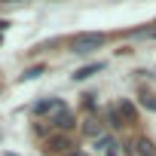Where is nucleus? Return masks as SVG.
Here are the masks:
<instances>
[{
    "mask_svg": "<svg viewBox=\"0 0 156 156\" xmlns=\"http://www.w3.org/2000/svg\"><path fill=\"white\" fill-rule=\"evenodd\" d=\"M104 43V34H83V37H76L70 43V52H92Z\"/></svg>",
    "mask_w": 156,
    "mask_h": 156,
    "instance_id": "nucleus-1",
    "label": "nucleus"
},
{
    "mask_svg": "<svg viewBox=\"0 0 156 156\" xmlns=\"http://www.w3.org/2000/svg\"><path fill=\"white\" fill-rule=\"evenodd\" d=\"M61 110H67V104L61 101V98H43V101H37L34 104V113L37 116H55V113H61Z\"/></svg>",
    "mask_w": 156,
    "mask_h": 156,
    "instance_id": "nucleus-2",
    "label": "nucleus"
},
{
    "mask_svg": "<svg viewBox=\"0 0 156 156\" xmlns=\"http://www.w3.org/2000/svg\"><path fill=\"white\" fill-rule=\"evenodd\" d=\"M116 113L122 116V122H135V119H138V113H135V104H132V101H119V104H116Z\"/></svg>",
    "mask_w": 156,
    "mask_h": 156,
    "instance_id": "nucleus-3",
    "label": "nucleus"
},
{
    "mask_svg": "<svg viewBox=\"0 0 156 156\" xmlns=\"http://www.w3.org/2000/svg\"><path fill=\"white\" fill-rule=\"evenodd\" d=\"M135 150H138V156H156V144L150 138H138L135 141Z\"/></svg>",
    "mask_w": 156,
    "mask_h": 156,
    "instance_id": "nucleus-4",
    "label": "nucleus"
},
{
    "mask_svg": "<svg viewBox=\"0 0 156 156\" xmlns=\"http://www.w3.org/2000/svg\"><path fill=\"white\" fill-rule=\"evenodd\" d=\"M98 70H104V61H92V64L80 67V70L73 73V80H86V76H92V73H98Z\"/></svg>",
    "mask_w": 156,
    "mask_h": 156,
    "instance_id": "nucleus-5",
    "label": "nucleus"
},
{
    "mask_svg": "<svg viewBox=\"0 0 156 156\" xmlns=\"http://www.w3.org/2000/svg\"><path fill=\"white\" fill-rule=\"evenodd\" d=\"M52 126H55V129H70V126H73V113H70V110L55 113V116H52Z\"/></svg>",
    "mask_w": 156,
    "mask_h": 156,
    "instance_id": "nucleus-6",
    "label": "nucleus"
},
{
    "mask_svg": "<svg viewBox=\"0 0 156 156\" xmlns=\"http://www.w3.org/2000/svg\"><path fill=\"white\" fill-rule=\"evenodd\" d=\"M70 147H73V144H70L67 138H52V141H49V153H64V156H67Z\"/></svg>",
    "mask_w": 156,
    "mask_h": 156,
    "instance_id": "nucleus-7",
    "label": "nucleus"
},
{
    "mask_svg": "<svg viewBox=\"0 0 156 156\" xmlns=\"http://www.w3.org/2000/svg\"><path fill=\"white\" fill-rule=\"evenodd\" d=\"M141 107L156 110V95H153V92H141Z\"/></svg>",
    "mask_w": 156,
    "mask_h": 156,
    "instance_id": "nucleus-8",
    "label": "nucleus"
},
{
    "mask_svg": "<svg viewBox=\"0 0 156 156\" xmlns=\"http://www.w3.org/2000/svg\"><path fill=\"white\" fill-rule=\"evenodd\" d=\"M107 122H110L113 129H119V126H126V122H122V116L116 113V107H110V110H107Z\"/></svg>",
    "mask_w": 156,
    "mask_h": 156,
    "instance_id": "nucleus-9",
    "label": "nucleus"
},
{
    "mask_svg": "<svg viewBox=\"0 0 156 156\" xmlns=\"http://www.w3.org/2000/svg\"><path fill=\"white\" fill-rule=\"evenodd\" d=\"M132 37H135V40H141V37H156V25H150V28H138V31H132Z\"/></svg>",
    "mask_w": 156,
    "mask_h": 156,
    "instance_id": "nucleus-10",
    "label": "nucleus"
},
{
    "mask_svg": "<svg viewBox=\"0 0 156 156\" xmlns=\"http://www.w3.org/2000/svg\"><path fill=\"white\" fill-rule=\"evenodd\" d=\"M40 73H43V67H31V70L22 73V80H34V76H40Z\"/></svg>",
    "mask_w": 156,
    "mask_h": 156,
    "instance_id": "nucleus-11",
    "label": "nucleus"
},
{
    "mask_svg": "<svg viewBox=\"0 0 156 156\" xmlns=\"http://www.w3.org/2000/svg\"><path fill=\"white\" fill-rule=\"evenodd\" d=\"M67 156H86V153H67Z\"/></svg>",
    "mask_w": 156,
    "mask_h": 156,
    "instance_id": "nucleus-12",
    "label": "nucleus"
}]
</instances>
